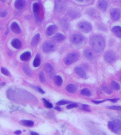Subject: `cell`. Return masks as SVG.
Masks as SVG:
<instances>
[{
	"label": "cell",
	"mask_w": 121,
	"mask_h": 135,
	"mask_svg": "<svg viewBox=\"0 0 121 135\" xmlns=\"http://www.w3.org/2000/svg\"><path fill=\"white\" fill-rule=\"evenodd\" d=\"M90 44L93 50L96 53L102 52L105 46V42L104 39L101 36H93L90 39Z\"/></svg>",
	"instance_id": "1"
},
{
	"label": "cell",
	"mask_w": 121,
	"mask_h": 135,
	"mask_svg": "<svg viewBox=\"0 0 121 135\" xmlns=\"http://www.w3.org/2000/svg\"><path fill=\"white\" fill-rule=\"evenodd\" d=\"M71 42L76 46H79L84 44L85 42L84 37L79 34H75L71 36Z\"/></svg>",
	"instance_id": "2"
},
{
	"label": "cell",
	"mask_w": 121,
	"mask_h": 135,
	"mask_svg": "<svg viewBox=\"0 0 121 135\" xmlns=\"http://www.w3.org/2000/svg\"><path fill=\"white\" fill-rule=\"evenodd\" d=\"M109 129L114 132L118 133L121 131V120L118 119L110 121L108 125Z\"/></svg>",
	"instance_id": "3"
},
{
	"label": "cell",
	"mask_w": 121,
	"mask_h": 135,
	"mask_svg": "<svg viewBox=\"0 0 121 135\" xmlns=\"http://www.w3.org/2000/svg\"><path fill=\"white\" fill-rule=\"evenodd\" d=\"M77 27L80 30L85 33H89L92 29L91 24L86 21L79 22L77 24Z\"/></svg>",
	"instance_id": "4"
},
{
	"label": "cell",
	"mask_w": 121,
	"mask_h": 135,
	"mask_svg": "<svg viewBox=\"0 0 121 135\" xmlns=\"http://www.w3.org/2000/svg\"><path fill=\"white\" fill-rule=\"evenodd\" d=\"M79 58V55L77 52H72L67 55L64 60L66 65H69L76 62Z\"/></svg>",
	"instance_id": "5"
},
{
	"label": "cell",
	"mask_w": 121,
	"mask_h": 135,
	"mask_svg": "<svg viewBox=\"0 0 121 135\" xmlns=\"http://www.w3.org/2000/svg\"><path fill=\"white\" fill-rule=\"evenodd\" d=\"M104 58L105 61L109 63H112L116 60V55L112 51H108L105 52Z\"/></svg>",
	"instance_id": "6"
},
{
	"label": "cell",
	"mask_w": 121,
	"mask_h": 135,
	"mask_svg": "<svg viewBox=\"0 0 121 135\" xmlns=\"http://www.w3.org/2000/svg\"><path fill=\"white\" fill-rule=\"evenodd\" d=\"M43 50L45 53H49L54 50L55 45L50 41H47L44 43L43 46Z\"/></svg>",
	"instance_id": "7"
},
{
	"label": "cell",
	"mask_w": 121,
	"mask_h": 135,
	"mask_svg": "<svg viewBox=\"0 0 121 135\" xmlns=\"http://www.w3.org/2000/svg\"><path fill=\"white\" fill-rule=\"evenodd\" d=\"M66 4V0H56V10L57 12H61L64 9Z\"/></svg>",
	"instance_id": "8"
},
{
	"label": "cell",
	"mask_w": 121,
	"mask_h": 135,
	"mask_svg": "<svg viewBox=\"0 0 121 135\" xmlns=\"http://www.w3.org/2000/svg\"><path fill=\"white\" fill-rule=\"evenodd\" d=\"M40 5L38 3H35L33 4V11L34 15L36 18V21L37 23H39L41 21L39 16V13Z\"/></svg>",
	"instance_id": "9"
},
{
	"label": "cell",
	"mask_w": 121,
	"mask_h": 135,
	"mask_svg": "<svg viewBox=\"0 0 121 135\" xmlns=\"http://www.w3.org/2000/svg\"><path fill=\"white\" fill-rule=\"evenodd\" d=\"M44 68L45 71L49 74L50 77L51 78L53 77L54 71L52 65L49 63H46L44 65Z\"/></svg>",
	"instance_id": "10"
},
{
	"label": "cell",
	"mask_w": 121,
	"mask_h": 135,
	"mask_svg": "<svg viewBox=\"0 0 121 135\" xmlns=\"http://www.w3.org/2000/svg\"><path fill=\"white\" fill-rule=\"evenodd\" d=\"M26 5L25 0H16L14 3V6L18 10L23 9Z\"/></svg>",
	"instance_id": "11"
},
{
	"label": "cell",
	"mask_w": 121,
	"mask_h": 135,
	"mask_svg": "<svg viewBox=\"0 0 121 135\" xmlns=\"http://www.w3.org/2000/svg\"><path fill=\"white\" fill-rule=\"evenodd\" d=\"M57 30V27L55 25H51L47 28L46 34L48 36L53 35Z\"/></svg>",
	"instance_id": "12"
},
{
	"label": "cell",
	"mask_w": 121,
	"mask_h": 135,
	"mask_svg": "<svg viewBox=\"0 0 121 135\" xmlns=\"http://www.w3.org/2000/svg\"><path fill=\"white\" fill-rule=\"evenodd\" d=\"M75 70L76 74L81 77L84 79H86L87 78L86 74L81 68L79 67H76L75 69Z\"/></svg>",
	"instance_id": "13"
},
{
	"label": "cell",
	"mask_w": 121,
	"mask_h": 135,
	"mask_svg": "<svg viewBox=\"0 0 121 135\" xmlns=\"http://www.w3.org/2000/svg\"><path fill=\"white\" fill-rule=\"evenodd\" d=\"M111 15L112 19L114 20H117L120 16V12L118 9H113L111 11Z\"/></svg>",
	"instance_id": "14"
},
{
	"label": "cell",
	"mask_w": 121,
	"mask_h": 135,
	"mask_svg": "<svg viewBox=\"0 0 121 135\" xmlns=\"http://www.w3.org/2000/svg\"><path fill=\"white\" fill-rule=\"evenodd\" d=\"M11 29L13 33L16 34L21 33V30L19 25L16 22H14L11 26Z\"/></svg>",
	"instance_id": "15"
},
{
	"label": "cell",
	"mask_w": 121,
	"mask_h": 135,
	"mask_svg": "<svg viewBox=\"0 0 121 135\" xmlns=\"http://www.w3.org/2000/svg\"><path fill=\"white\" fill-rule=\"evenodd\" d=\"M11 44L12 47L17 49H19L22 46L21 41L18 38H14L12 39L11 42Z\"/></svg>",
	"instance_id": "16"
},
{
	"label": "cell",
	"mask_w": 121,
	"mask_h": 135,
	"mask_svg": "<svg viewBox=\"0 0 121 135\" xmlns=\"http://www.w3.org/2000/svg\"><path fill=\"white\" fill-rule=\"evenodd\" d=\"M108 6V3L106 1L102 0L99 2L98 4V7L102 11H105Z\"/></svg>",
	"instance_id": "17"
},
{
	"label": "cell",
	"mask_w": 121,
	"mask_h": 135,
	"mask_svg": "<svg viewBox=\"0 0 121 135\" xmlns=\"http://www.w3.org/2000/svg\"><path fill=\"white\" fill-rule=\"evenodd\" d=\"M77 88L76 85L73 84H68L66 87V91L71 94L75 93L77 91Z\"/></svg>",
	"instance_id": "18"
},
{
	"label": "cell",
	"mask_w": 121,
	"mask_h": 135,
	"mask_svg": "<svg viewBox=\"0 0 121 135\" xmlns=\"http://www.w3.org/2000/svg\"><path fill=\"white\" fill-rule=\"evenodd\" d=\"M60 25L62 28L65 30H68L70 28L69 22L67 19L65 18H63L60 20Z\"/></svg>",
	"instance_id": "19"
},
{
	"label": "cell",
	"mask_w": 121,
	"mask_h": 135,
	"mask_svg": "<svg viewBox=\"0 0 121 135\" xmlns=\"http://www.w3.org/2000/svg\"><path fill=\"white\" fill-rule=\"evenodd\" d=\"M31 53L30 51H26L22 54L20 56V59L23 61H28L31 58Z\"/></svg>",
	"instance_id": "20"
},
{
	"label": "cell",
	"mask_w": 121,
	"mask_h": 135,
	"mask_svg": "<svg viewBox=\"0 0 121 135\" xmlns=\"http://www.w3.org/2000/svg\"><path fill=\"white\" fill-rule=\"evenodd\" d=\"M65 38V36L62 34L57 33L54 36L53 39L57 42H60L63 41Z\"/></svg>",
	"instance_id": "21"
},
{
	"label": "cell",
	"mask_w": 121,
	"mask_h": 135,
	"mask_svg": "<svg viewBox=\"0 0 121 135\" xmlns=\"http://www.w3.org/2000/svg\"><path fill=\"white\" fill-rule=\"evenodd\" d=\"M112 31L118 37L121 38V27L119 26H115L112 28Z\"/></svg>",
	"instance_id": "22"
},
{
	"label": "cell",
	"mask_w": 121,
	"mask_h": 135,
	"mask_svg": "<svg viewBox=\"0 0 121 135\" xmlns=\"http://www.w3.org/2000/svg\"><path fill=\"white\" fill-rule=\"evenodd\" d=\"M41 63V59L40 55L38 54L36 55L35 59L33 62V66L35 67H38L39 66Z\"/></svg>",
	"instance_id": "23"
},
{
	"label": "cell",
	"mask_w": 121,
	"mask_h": 135,
	"mask_svg": "<svg viewBox=\"0 0 121 135\" xmlns=\"http://www.w3.org/2000/svg\"><path fill=\"white\" fill-rule=\"evenodd\" d=\"M68 17L71 19H75L79 17V13L76 11L72 10L68 11Z\"/></svg>",
	"instance_id": "24"
},
{
	"label": "cell",
	"mask_w": 121,
	"mask_h": 135,
	"mask_svg": "<svg viewBox=\"0 0 121 135\" xmlns=\"http://www.w3.org/2000/svg\"><path fill=\"white\" fill-rule=\"evenodd\" d=\"M41 36L39 34H37L34 36L31 41V45L33 46H35L38 43L40 40Z\"/></svg>",
	"instance_id": "25"
},
{
	"label": "cell",
	"mask_w": 121,
	"mask_h": 135,
	"mask_svg": "<svg viewBox=\"0 0 121 135\" xmlns=\"http://www.w3.org/2000/svg\"><path fill=\"white\" fill-rule=\"evenodd\" d=\"M84 56L86 58L88 59H91L93 57L92 51L90 49H87L84 52Z\"/></svg>",
	"instance_id": "26"
},
{
	"label": "cell",
	"mask_w": 121,
	"mask_h": 135,
	"mask_svg": "<svg viewBox=\"0 0 121 135\" xmlns=\"http://www.w3.org/2000/svg\"><path fill=\"white\" fill-rule=\"evenodd\" d=\"M81 94L83 96L86 97H90L92 95V93L90 89L88 88H85L82 89L80 92Z\"/></svg>",
	"instance_id": "27"
},
{
	"label": "cell",
	"mask_w": 121,
	"mask_h": 135,
	"mask_svg": "<svg viewBox=\"0 0 121 135\" xmlns=\"http://www.w3.org/2000/svg\"><path fill=\"white\" fill-rule=\"evenodd\" d=\"M54 81L55 84L58 86H61L63 83L62 77L59 76L57 75L55 76Z\"/></svg>",
	"instance_id": "28"
},
{
	"label": "cell",
	"mask_w": 121,
	"mask_h": 135,
	"mask_svg": "<svg viewBox=\"0 0 121 135\" xmlns=\"http://www.w3.org/2000/svg\"><path fill=\"white\" fill-rule=\"evenodd\" d=\"M111 86L112 88L115 91H119L120 88V86L119 83L115 81H112L111 83Z\"/></svg>",
	"instance_id": "29"
},
{
	"label": "cell",
	"mask_w": 121,
	"mask_h": 135,
	"mask_svg": "<svg viewBox=\"0 0 121 135\" xmlns=\"http://www.w3.org/2000/svg\"><path fill=\"white\" fill-rule=\"evenodd\" d=\"M21 124L27 127H31L34 125V123L31 120H24L21 121Z\"/></svg>",
	"instance_id": "30"
},
{
	"label": "cell",
	"mask_w": 121,
	"mask_h": 135,
	"mask_svg": "<svg viewBox=\"0 0 121 135\" xmlns=\"http://www.w3.org/2000/svg\"><path fill=\"white\" fill-rule=\"evenodd\" d=\"M103 91H104L106 94H111L112 93V91L111 88L107 85H104L102 87Z\"/></svg>",
	"instance_id": "31"
},
{
	"label": "cell",
	"mask_w": 121,
	"mask_h": 135,
	"mask_svg": "<svg viewBox=\"0 0 121 135\" xmlns=\"http://www.w3.org/2000/svg\"><path fill=\"white\" fill-rule=\"evenodd\" d=\"M43 100L44 105L46 107L48 108H51L53 107V105H52V104L47 100L45 98H43Z\"/></svg>",
	"instance_id": "32"
},
{
	"label": "cell",
	"mask_w": 121,
	"mask_h": 135,
	"mask_svg": "<svg viewBox=\"0 0 121 135\" xmlns=\"http://www.w3.org/2000/svg\"><path fill=\"white\" fill-rule=\"evenodd\" d=\"M39 78L41 82L44 83L46 82V79L45 75L43 72H41L39 74Z\"/></svg>",
	"instance_id": "33"
},
{
	"label": "cell",
	"mask_w": 121,
	"mask_h": 135,
	"mask_svg": "<svg viewBox=\"0 0 121 135\" xmlns=\"http://www.w3.org/2000/svg\"><path fill=\"white\" fill-rule=\"evenodd\" d=\"M23 71L25 72V73L27 75L30 76H31L32 73L31 70L29 68V67H28L26 65H24L23 67Z\"/></svg>",
	"instance_id": "34"
},
{
	"label": "cell",
	"mask_w": 121,
	"mask_h": 135,
	"mask_svg": "<svg viewBox=\"0 0 121 135\" xmlns=\"http://www.w3.org/2000/svg\"><path fill=\"white\" fill-rule=\"evenodd\" d=\"M107 108L109 109L114 110L121 111V106H112L107 107Z\"/></svg>",
	"instance_id": "35"
},
{
	"label": "cell",
	"mask_w": 121,
	"mask_h": 135,
	"mask_svg": "<svg viewBox=\"0 0 121 135\" xmlns=\"http://www.w3.org/2000/svg\"><path fill=\"white\" fill-rule=\"evenodd\" d=\"M82 109L84 111L89 112L90 111L89 106L86 105H83L82 106Z\"/></svg>",
	"instance_id": "36"
},
{
	"label": "cell",
	"mask_w": 121,
	"mask_h": 135,
	"mask_svg": "<svg viewBox=\"0 0 121 135\" xmlns=\"http://www.w3.org/2000/svg\"><path fill=\"white\" fill-rule=\"evenodd\" d=\"M78 106V105L77 104L72 103L67 105L66 108L68 109H71L75 108L77 107Z\"/></svg>",
	"instance_id": "37"
},
{
	"label": "cell",
	"mask_w": 121,
	"mask_h": 135,
	"mask_svg": "<svg viewBox=\"0 0 121 135\" xmlns=\"http://www.w3.org/2000/svg\"><path fill=\"white\" fill-rule=\"evenodd\" d=\"M70 103L71 102H69V101L61 100L58 102L57 103V105H63L70 104Z\"/></svg>",
	"instance_id": "38"
},
{
	"label": "cell",
	"mask_w": 121,
	"mask_h": 135,
	"mask_svg": "<svg viewBox=\"0 0 121 135\" xmlns=\"http://www.w3.org/2000/svg\"><path fill=\"white\" fill-rule=\"evenodd\" d=\"M2 73L4 75L8 76L9 75V72L6 69L4 68H1Z\"/></svg>",
	"instance_id": "39"
},
{
	"label": "cell",
	"mask_w": 121,
	"mask_h": 135,
	"mask_svg": "<svg viewBox=\"0 0 121 135\" xmlns=\"http://www.w3.org/2000/svg\"><path fill=\"white\" fill-rule=\"evenodd\" d=\"M8 14L7 11L6 10H4L0 13V16L2 18H4Z\"/></svg>",
	"instance_id": "40"
},
{
	"label": "cell",
	"mask_w": 121,
	"mask_h": 135,
	"mask_svg": "<svg viewBox=\"0 0 121 135\" xmlns=\"http://www.w3.org/2000/svg\"><path fill=\"white\" fill-rule=\"evenodd\" d=\"M106 101H107V100L100 101L92 100V102L93 103L96 104H99L102 103Z\"/></svg>",
	"instance_id": "41"
},
{
	"label": "cell",
	"mask_w": 121,
	"mask_h": 135,
	"mask_svg": "<svg viewBox=\"0 0 121 135\" xmlns=\"http://www.w3.org/2000/svg\"><path fill=\"white\" fill-rule=\"evenodd\" d=\"M119 98H113V99H107V100L110 101L112 102L115 103L118 102L119 100Z\"/></svg>",
	"instance_id": "42"
},
{
	"label": "cell",
	"mask_w": 121,
	"mask_h": 135,
	"mask_svg": "<svg viewBox=\"0 0 121 135\" xmlns=\"http://www.w3.org/2000/svg\"><path fill=\"white\" fill-rule=\"evenodd\" d=\"M36 89L38 91V92H39L40 93H41L42 94H44L45 93V92L42 89L39 88V87H36Z\"/></svg>",
	"instance_id": "43"
},
{
	"label": "cell",
	"mask_w": 121,
	"mask_h": 135,
	"mask_svg": "<svg viewBox=\"0 0 121 135\" xmlns=\"http://www.w3.org/2000/svg\"><path fill=\"white\" fill-rule=\"evenodd\" d=\"M54 109L56 110H58V111H60L62 110V108L59 107H56L55 108H54Z\"/></svg>",
	"instance_id": "44"
},
{
	"label": "cell",
	"mask_w": 121,
	"mask_h": 135,
	"mask_svg": "<svg viewBox=\"0 0 121 135\" xmlns=\"http://www.w3.org/2000/svg\"><path fill=\"white\" fill-rule=\"evenodd\" d=\"M14 133L16 134H20L21 133V131H17L15 132Z\"/></svg>",
	"instance_id": "45"
},
{
	"label": "cell",
	"mask_w": 121,
	"mask_h": 135,
	"mask_svg": "<svg viewBox=\"0 0 121 135\" xmlns=\"http://www.w3.org/2000/svg\"><path fill=\"white\" fill-rule=\"evenodd\" d=\"M31 135H38L39 134L35 132H31Z\"/></svg>",
	"instance_id": "46"
},
{
	"label": "cell",
	"mask_w": 121,
	"mask_h": 135,
	"mask_svg": "<svg viewBox=\"0 0 121 135\" xmlns=\"http://www.w3.org/2000/svg\"><path fill=\"white\" fill-rule=\"evenodd\" d=\"M5 85V83H4V82H3V83H1V84H0V88H2V87H3V86Z\"/></svg>",
	"instance_id": "47"
},
{
	"label": "cell",
	"mask_w": 121,
	"mask_h": 135,
	"mask_svg": "<svg viewBox=\"0 0 121 135\" xmlns=\"http://www.w3.org/2000/svg\"><path fill=\"white\" fill-rule=\"evenodd\" d=\"M9 32V30H7L5 34L7 35L8 34Z\"/></svg>",
	"instance_id": "48"
},
{
	"label": "cell",
	"mask_w": 121,
	"mask_h": 135,
	"mask_svg": "<svg viewBox=\"0 0 121 135\" xmlns=\"http://www.w3.org/2000/svg\"><path fill=\"white\" fill-rule=\"evenodd\" d=\"M76 1L79 2H83L84 1V0H76Z\"/></svg>",
	"instance_id": "49"
},
{
	"label": "cell",
	"mask_w": 121,
	"mask_h": 135,
	"mask_svg": "<svg viewBox=\"0 0 121 135\" xmlns=\"http://www.w3.org/2000/svg\"><path fill=\"white\" fill-rule=\"evenodd\" d=\"M1 1L3 3H4V2H5V0H1Z\"/></svg>",
	"instance_id": "50"
},
{
	"label": "cell",
	"mask_w": 121,
	"mask_h": 135,
	"mask_svg": "<svg viewBox=\"0 0 121 135\" xmlns=\"http://www.w3.org/2000/svg\"><path fill=\"white\" fill-rule=\"evenodd\" d=\"M115 1H116L117 2H119L121 0H115Z\"/></svg>",
	"instance_id": "51"
},
{
	"label": "cell",
	"mask_w": 121,
	"mask_h": 135,
	"mask_svg": "<svg viewBox=\"0 0 121 135\" xmlns=\"http://www.w3.org/2000/svg\"><path fill=\"white\" fill-rule=\"evenodd\" d=\"M120 79L121 80V75H120Z\"/></svg>",
	"instance_id": "52"
}]
</instances>
